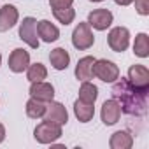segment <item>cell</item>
<instances>
[{
	"mask_svg": "<svg viewBox=\"0 0 149 149\" xmlns=\"http://www.w3.org/2000/svg\"><path fill=\"white\" fill-rule=\"evenodd\" d=\"M147 93L135 88L128 79L118 77L112 84V98L119 104L121 112L128 116H144L147 111Z\"/></svg>",
	"mask_w": 149,
	"mask_h": 149,
	"instance_id": "1",
	"label": "cell"
},
{
	"mask_svg": "<svg viewBox=\"0 0 149 149\" xmlns=\"http://www.w3.org/2000/svg\"><path fill=\"white\" fill-rule=\"evenodd\" d=\"M93 77H97V79H100L104 83H114L119 77V67L114 61L105 60V58L95 60V63H93Z\"/></svg>",
	"mask_w": 149,
	"mask_h": 149,
	"instance_id": "2",
	"label": "cell"
},
{
	"mask_svg": "<svg viewBox=\"0 0 149 149\" xmlns=\"http://www.w3.org/2000/svg\"><path fill=\"white\" fill-rule=\"evenodd\" d=\"M93 44H95V35L91 32V26L88 25V21L79 23L72 32V46L79 51H86Z\"/></svg>",
	"mask_w": 149,
	"mask_h": 149,
	"instance_id": "3",
	"label": "cell"
},
{
	"mask_svg": "<svg viewBox=\"0 0 149 149\" xmlns=\"http://www.w3.org/2000/svg\"><path fill=\"white\" fill-rule=\"evenodd\" d=\"M33 137L39 144H54L61 137V126L49 121H42L35 126Z\"/></svg>",
	"mask_w": 149,
	"mask_h": 149,
	"instance_id": "4",
	"label": "cell"
},
{
	"mask_svg": "<svg viewBox=\"0 0 149 149\" xmlns=\"http://www.w3.org/2000/svg\"><path fill=\"white\" fill-rule=\"evenodd\" d=\"M19 39L28 44L32 49L39 47V33H37V19L32 16L23 18V21L19 23Z\"/></svg>",
	"mask_w": 149,
	"mask_h": 149,
	"instance_id": "5",
	"label": "cell"
},
{
	"mask_svg": "<svg viewBox=\"0 0 149 149\" xmlns=\"http://www.w3.org/2000/svg\"><path fill=\"white\" fill-rule=\"evenodd\" d=\"M107 44L116 53L126 51L130 46V30L126 26H114L107 35Z\"/></svg>",
	"mask_w": 149,
	"mask_h": 149,
	"instance_id": "6",
	"label": "cell"
},
{
	"mask_svg": "<svg viewBox=\"0 0 149 149\" xmlns=\"http://www.w3.org/2000/svg\"><path fill=\"white\" fill-rule=\"evenodd\" d=\"M42 118H44V121H49V123H54V125L63 126L68 121V112H67V109H65L63 104L51 100V102L46 104V112H44Z\"/></svg>",
	"mask_w": 149,
	"mask_h": 149,
	"instance_id": "7",
	"label": "cell"
},
{
	"mask_svg": "<svg viewBox=\"0 0 149 149\" xmlns=\"http://www.w3.org/2000/svg\"><path fill=\"white\" fill-rule=\"evenodd\" d=\"M135 88L149 91V70L146 65H132L128 68V77H126Z\"/></svg>",
	"mask_w": 149,
	"mask_h": 149,
	"instance_id": "8",
	"label": "cell"
},
{
	"mask_svg": "<svg viewBox=\"0 0 149 149\" xmlns=\"http://www.w3.org/2000/svg\"><path fill=\"white\" fill-rule=\"evenodd\" d=\"M112 19H114V16L109 9H95L88 14V25L98 32L107 30L112 25Z\"/></svg>",
	"mask_w": 149,
	"mask_h": 149,
	"instance_id": "9",
	"label": "cell"
},
{
	"mask_svg": "<svg viewBox=\"0 0 149 149\" xmlns=\"http://www.w3.org/2000/svg\"><path fill=\"white\" fill-rule=\"evenodd\" d=\"M30 65V53L23 47H16L11 54H9V68L14 74H21L28 68Z\"/></svg>",
	"mask_w": 149,
	"mask_h": 149,
	"instance_id": "10",
	"label": "cell"
},
{
	"mask_svg": "<svg viewBox=\"0 0 149 149\" xmlns=\"http://www.w3.org/2000/svg\"><path fill=\"white\" fill-rule=\"evenodd\" d=\"M100 118H102V123H104L105 126L116 125V123L119 121V118H121V107H119V104H118L114 98L105 100V102L102 104Z\"/></svg>",
	"mask_w": 149,
	"mask_h": 149,
	"instance_id": "11",
	"label": "cell"
},
{
	"mask_svg": "<svg viewBox=\"0 0 149 149\" xmlns=\"http://www.w3.org/2000/svg\"><path fill=\"white\" fill-rule=\"evenodd\" d=\"M28 93H30L32 98H37V100L47 104L54 98V86L51 83H46V81H35V83L30 84Z\"/></svg>",
	"mask_w": 149,
	"mask_h": 149,
	"instance_id": "12",
	"label": "cell"
},
{
	"mask_svg": "<svg viewBox=\"0 0 149 149\" xmlns=\"http://www.w3.org/2000/svg\"><path fill=\"white\" fill-rule=\"evenodd\" d=\"M19 19V13L14 6L11 4H6L0 9V32H7L11 30Z\"/></svg>",
	"mask_w": 149,
	"mask_h": 149,
	"instance_id": "13",
	"label": "cell"
},
{
	"mask_svg": "<svg viewBox=\"0 0 149 149\" xmlns=\"http://www.w3.org/2000/svg\"><path fill=\"white\" fill-rule=\"evenodd\" d=\"M37 33H39V37H40L44 42H47V44H51V42H54V40L60 39V30H58V26L53 25V23L47 21V19L37 21Z\"/></svg>",
	"mask_w": 149,
	"mask_h": 149,
	"instance_id": "14",
	"label": "cell"
},
{
	"mask_svg": "<svg viewBox=\"0 0 149 149\" xmlns=\"http://www.w3.org/2000/svg\"><path fill=\"white\" fill-rule=\"evenodd\" d=\"M95 60L97 58H93V56H84V58H81L79 61H77V65H76V77H77V81H90V79H93V63H95Z\"/></svg>",
	"mask_w": 149,
	"mask_h": 149,
	"instance_id": "15",
	"label": "cell"
},
{
	"mask_svg": "<svg viewBox=\"0 0 149 149\" xmlns=\"http://www.w3.org/2000/svg\"><path fill=\"white\" fill-rule=\"evenodd\" d=\"M74 114H76V118L81 123H90L95 116V107H93V104H86L77 98L74 102Z\"/></svg>",
	"mask_w": 149,
	"mask_h": 149,
	"instance_id": "16",
	"label": "cell"
},
{
	"mask_svg": "<svg viewBox=\"0 0 149 149\" xmlns=\"http://www.w3.org/2000/svg\"><path fill=\"white\" fill-rule=\"evenodd\" d=\"M49 61L54 70H65L70 65V54L63 47H56L49 53Z\"/></svg>",
	"mask_w": 149,
	"mask_h": 149,
	"instance_id": "17",
	"label": "cell"
},
{
	"mask_svg": "<svg viewBox=\"0 0 149 149\" xmlns=\"http://www.w3.org/2000/svg\"><path fill=\"white\" fill-rule=\"evenodd\" d=\"M109 146H111V149H130L133 146V137L128 132L119 130V132H116V133L111 135Z\"/></svg>",
	"mask_w": 149,
	"mask_h": 149,
	"instance_id": "18",
	"label": "cell"
},
{
	"mask_svg": "<svg viewBox=\"0 0 149 149\" xmlns=\"http://www.w3.org/2000/svg\"><path fill=\"white\" fill-rule=\"evenodd\" d=\"M97 98H98V88L93 83H90V81H83V84L79 88V100L95 105Z\"/></svg>",
	"mask_w": 149,
	"mask_h": 149,
	"instance_id": "19",
	"label": "cell"
},
{
	"mask_svg": "<svg viewBox=\"0 0 149 149\" xmlns=\"http://www.w3.org/2000/svg\"><path fill=\"white\" fill-rule=\"evenodd\" d=\"M133 53L139 58H147L149 56V37L147 33H137L135 35V42H133Z\"/></svg>",
	"mask_w": 149,
	"mask_h": 149,
	"instance_id": "20",
	"label": "cell"
},
{
	"mask_svg": "<svg viewBox=\"0 0 149 149\" xmlns=\"http://www.w3.org/2000/svg\"><path fill=\"white\" fill-rule=\"evenodd\" d=\"M25 109H26V116H28V118L39 119V118H42L44 112H46V102H40V100L30 97V100L26 102V107H25Z\"/></svg>",
	"mask_w": 149,
	"mask_h": 149,
	"instance_id": "21",
	"label": "cell"
},
{
	"mask_svg": "<svg viewBox=\"0 0 149 149\" xmlns=\"http://www.w3.org/2000/svg\"><path fill=\"white\" fill-rule=\"evenodd\" d=\"M46 77H47V68H46V65H42V63L28 65V68H26V79H28L30 83L44 81Z\"/></svg>",
	"mask_w": 149,
	"mask_h": 149,
	"instance_id": "22",
	"label": "cell"
},
{
	"mask_svg": "<svg viewBox=\"0 0 149 149\" xmlns=\"http://www.w3.org/2000/svg\"><path fill=\"white\" fill-rule=\"evenodd\" d=\"M53 16L58 23H61L63 26L70 25L74 19H76V11L72 7H65V9H53Z\"/></svg>",
	"mask_w": 149,
	"mask_h": 149,
	"instance_id": "23",
	"label": "cell"
},
{
	"mask_svg": "<svg viewBox=\"0 0 149 149\" xmlns=\"http://www.w3.org/2000/svg\"><path fill=\"white\" fill-rule=\"evenodd\" d=\"M135 2V11L140 16H149V0H133Z\"/></svg>",
	"mask_w": 149,
	"mask_h": 149,
	"instance_id": "24",
	"label": "cell"
},
{
	"mask_svg": "<svg viewBox=\"0 0 149 149\" xmlns=\"http://www.w3.org/2000/svg\"><path fill=\"white\" fill-rule=\"evenodd\" d=\"M74 0H49L51 9H65V7H72Z\"/></svg>",
	"mask_w": 149,
	"mask_h": 149,
	"instance_id": "25",
	"label": "cell"
},
{
	"mask_svg": "<svg viewBox=\"0 0 149 149\" xmlns=\"http://www.w3.org/2000/svg\"><path fill=\"white\" fill-rule=\"evenodd\" d=\"M114 2H116L118 6H121V7H126V6L133 4V0H114Z\"/></svg>",
	"mask_w": 149,
	"mask_h": 149,
	"instance_id": "26",
	"label": "cell"
},
{
	"mask_svg": "<svg viewBox=\"0 0 149 149\" xmlns=\"http://www.w3.org/2000/svg\"><path fill=\"white\" fill-rule=\"evenodd\" d=\"M6 140V128H4V125L0 123V144H2Z\"/></svg>",
	"mask_w": 149,
	"mask_h": 149,
	"instance_id": "27",
	"label": "cell"
},
{
	"mask_svg": "<svg viewBox=\"0 0 149 149\" xmlns=\"http://www.w3.org/2000/svg\"><path fill=\"white\" fill-rule=\"evenodd\" d=\"M90 2H102V0H90Z\"/></svg>",
	"mask_w": 149,
	"mask_h": 149,
	"instance_id": "28",
	"label": "cell"
},
{
	"mask_svg": "<svg viewBox=\"0 0 149 149\" xmlns=\"http://www.w3.org/2000/svg\"><path fill=\"white\" fill-rule=\"evenodd\" d=\"M0 65H2V54H0Z\"/></svg>",
	"mask_w": 149,
	"mask_h": 149,
	"instance_id": "29",
	"label": "cell"
}]
</instances>
